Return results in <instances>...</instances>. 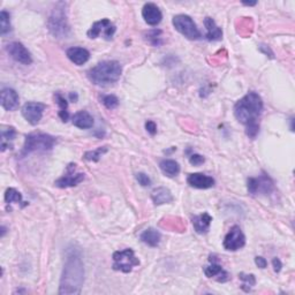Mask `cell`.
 I'll return each mask as SVG.
<instances>
[{
	"label": "cell",
	"mask_w": 295,
	"mask_h": 295,
	"mask_svg": "<svg viewBox=\"0 0 295 295\" xmlns=\"http://www.w3.org/2000/svg\"><path fill=\"white\" fill-rule=\"evenodd\" d=\"M84 282V264L81 255L72 252L66 258L59 285L60 295H76L81 293Z\"/></svg>",
	"instance_id": "obj_1"
},
{
	"label": "cell",
	"mask_w": 295,
	"mask_h": 295,
	"mask_svg": "<svg viewBox=\"0 0 295 295\" xmlns=\"http://www.w3.org/2000/svg\"><path fill=\"white\" fill-rule=\"evenodd\" d=\"M263 111V100L256 92H248L247 95L235 104L234 115L241 124L249 126L252 124H258L257 119Z\"/></svg>",
	"instance_id": "obj_2"
},
{
	"label": "cell",
	"mask_w": 295,
	"mask_h": 295,
	"mask_svg": "<svg viewBox=\"0 0 295 295\" xmlns=\"http://www.w3.org/2000/svg\"><path fill=\"white\" fill-rule=\"evenodd\" d=\"M123 67L115 60H106L102 62L91 70L88 71V79L96 86L108 87L118 82L120 79Z\"/></svg>",
	"instance_id": "obj_3"
},
{
	"label": "cell",
	"mask_w": 295,
	"mask_h": 295,
	"mask_svg": "<svg viewBox=\"0 0 295 295\" xmlns=\"http://www.w3.org/2000/svg\"><path fill=\"white\" fill-rule=\"evenodd\" d=\"M56 142L53 136L44 134V133H32L26 136L21 151V156H27L32 152H45L52 150Z\"/></svg>",
	"instance_id": "obj_4"
},
{
	"label": "cell",
	"mask_w": 295,
	"mask_h": 295,
	"mask_svg": "<svg viewBox=\"0 0 295 295\" xmlns=\"http://www.w3.org/2000/svg\"><path fill=\"white\" fill-rule=\"evenodd\" d=\"M48 30L56 38H66L70 34L66 14V4L59 3L48 18Z\"/></svg>",
	"instance_id": "obj_5"
},
{
	"label": "cell",
	"mask_w": 295,
	"mask_h": 295,
	"mask_svg": "<svg viewBox=\"0 0 295 295\" xmlns=\"http://www.w3.org/2000/svg\"><path fill=\"white\" fill-rule=\"evenodd\" d=\"M113 265L112 268L115 271H121L125 273L132 272L134 266L140 265L139 258L135 256L134 250L128 248L125 250H120V252L113 253Z\"/></svg>",
	"instance_id": "obj_6"
},
{
	"label": "cell",
	"mask_w": 295,
	"mask_h": 295,
	"mask_svg": "<svg viewBox=\"0 0 295 295\" xmlns=\"http://www.w3.org/2000/svg\"><path fill=\"white\" fill-rule=\"evenodd\" d=\"M173 26H174L175 30L180 32L181 35H184L186 38L196 40L201 38V32L197 28L196 23L194 22V20L189 15L179 14L175 15L173 18Z\"/></svg>",
	"instance_id": "obj_7"
},
{
	"label": "cell",
	"mask_w": 295,
	"mask_h": 295,
	"mask_svg": "<svg viewBox=\"0 0 295 295\" xmlns=\"http://www.w3.org/2000/svg\"><path fill=\"white\" fill-rule=\"evenodd\" d=\"M247 188L249 194H252V195H258V194L269 195L274 191V184L271 178L263 173L257 178H249L247 181Z\"/></svg>",
	"instance_id": "obj_8"
},
{
	"label": "cell",
	"mask_w": 295,
	"mask_h": 295,
	"mask_svg": "<svg viewBox=\"0 0 295 295\" xmlns=\"http://www.w3.org/2000/svg\"><path fill=\"white\" fill-rule=\"evenodd\" d=\"M116 30L115 26H113L108 19H103L100 21H97L92 24L90 29L88 30L87 35L89 38L95 39L100 36H104L106 40H111L113 38V35Z\"/></svg>",
	"instance_id": "obj_9"
},
{
	"label": "cell",
	"mask_w": 295,
	"mask_h": 295,
	"mask_svg": "<svg viewBox=\"0 0 295 295\" xmlns=\"http://www.w3.org/2000/svg\"><path fill=\"white\" fill-rule=\"evenodd\" d=\"M223 245L224 248L228 252H237V250L245 247L246 237L240 226L235 225L229 229V232L226 234Z\"/></svg>",
	"instance_id": "obj_10"
},
{
	"label": "cell",
	"mask_w": 295,
	"mask_h": 295,
	"mask_svg": "<svg viewBox=\"0 0 295 295\" xmlns=\"http://www.w3.org/2000/svg\"><path fill=\"white\" fill-rule=\"evenodd\" d=\"M46 105L36 102H28L23 105L22 107V115L24 116L28 123L32 126L37 125L42 120L43 113L45 111Z\"/></svg>",
	"instance_id": "obj_11"
},
{
	"label": "cell",
	"mask_w": 295,
	"mask_h": 295,
	"mask_svg": "<svg viewBox=\"0 0 295 295\" xmlns=\"http://www.w3.org/2000/svg\"><path fill=\"white\" fill-rule=\"evenodd\" d=\"M6 51L15 62L22 65H30L32 63V56L28 48L19 42H12L6 45Z\"/></svg>",
	"instance_id": "obj_12"
},
{
	"label": "cell",
	"mask_w": 295,
	"mask_h": 295,
	"mask_svg": "<svg viewBox=\"0 0 295 295\" xmlns=\"http://www.w3.org/2000/svg\"><path fill=\"white\" fill-rule=\"evenodd\" d=\"M75 164H70L67 167V174L59 178L55 181L54 185L59 188H70L75 187L84 180V173H76L75 172Z\"/></svg>",
	"instance_id": "obj_13"
},
{
	"label": "cell",
	"mask_w": 295,
	"mask_h": 295,
	"mask_svg": "<svg viewBox=\"0 0 295 295\" xmlns=\"http://www.w3.org/2000/svg\"><path fill=\"white\" fill-rule=\"evenodd\" d=\"M142 16L145 23H148L149 26H157L163 19V14H161L159 7L153 3L145 4L142 8Z\"/></svg>",
	"instance_id": "obj_14"
},
{
	"label": "cell",
	"mask_w": 295,
	"mask_h": 295,
	"mask_svg": "<svg viewBox=\"0 0 295 295\" xmlns=\"http://www.w3.org/2000/svg\"><path fill=\"white\" fill-rule=\"evenodd\" d=\"M187 183L193 188L209 189L215 186V179L212 176L205 175L203 173H193L187 178Z\"/></svg>",
	"instance_id": "obj_15"
},
{
	"label": "cell",
	"mask_w": 295,
	"mask_h": 295,
	"mask_svg": "<svg viewBox=\"0 0 295 295\" xmlns=\"http://www.w3.org/2000/svg\"><path fill=\"white\" fill-rule=\"evenodd\" d=\"M20 98L14 89L5 88L2 91V106L6 111H14L19 107Z\"/></svg>",
	"instance_id": "obj_16"
},
{
	"label": "cell",
	"mask_w": 295,
	"mask_h": 295,
	"mask_svg": "<svg viewBox=\"0 0 295 295\" xmlns=\"http://www.w3.org/2000/svg\"><path fill=\"white\" fill-rule=\"evenodd\" d=\"M209 261L211 262V264L208 265V266H205V268H204L205 276H207L208 278L219 276V278L217 279L219 282H225V281L229 280V274L226 271H224L223 268H221V265L218 264L216 260H212V257L210 256Z\"/></svg>",
	"instance_id": "obj_17"
},
{
	"label": "cell",
	"mask_w": 295,
	"mask_h": 295,
	"mask_svg": "<svg viewBox=\"0 0 295 295\" xmlns=\"http://www.w3.org/2000/svg\"><path fill=\"white\" fill-rule=\"evenodd\" d=\"M66 54L68 56V59H70L72 63L78 65V66H82V65L86 64L88 60L90 59V53H89V51L83 47L68 48Z\"/></svg>",
	"instance_id": "obj_18"
},
{
	"label": "cell",
	"mask_w": 295,
	"mask_h": 295,
	"mask_svg": "<svg viewBox=\"0 0 295 295\" xmlns=\"http://www.w3.org/2000/svg\"><path fill=\"white\" fill-rule=\"evenodd\" d=\"M151 199L155 205H163L172 203L174 197H173L172 193L169 192V189L165 187H158L151 193Z\"/></svg>",
	"instance_id": "obj_19"
},
{
	"label": "cell",
	"mask_w": 295,
	"mask_h": 295,
	"mask_svg": "<svg viewBox=\"0 0 295 295\" xmlns=\"http://www.w3.org/2000/svg\"><path fill=\"white\" fill-rule=\"evenodd\" d=\"M72 123L75 127L80 129H90L94 126V118L90 113L87 111H80L75 113L74 116H73Z\"/></svg>",
	"instance_id": "obj_20"
},
{
	"label": "cell",
	"mask_w": 295,
	"mask_h": 295,
	"mask_svg": "<svg viewBox=\"0 0 295 295\" xmlns=\"http://www.w3.org/2000/svg\"><path fill=\"white\" fill-rule=\"evenodd\" d=\"M212 217L209 215L208 212L202 213L200 216L193 217V226L194 229L199 234H205L210 228V225H211Z\"/></svg>",
	"instance_id": "obj_21"
},
{
	"label": "cell",
	"mask_w": 295,
	"mask_h": 295,
	"mask_svg": "<svg viewBox=\"0 0 295 295\" xmlns=\"http://www.w3.org/2000/svg\"><path fill=\"white\" fill-rule=\"evenodd\" d=\"M204 26L207 28V37L210 42H215V40H220L223 38V30L216 24L211 18H205L204 20Z\"/></svg>",
	"instance_id": "obj_22"
},
{
	"label": "cell",
	"mask_w": 295,
	"mask_h": 295,
	"mask_svg": "<svg viewBox=\"0 0 295 295\" xmlns=\"http://www.w3.org/2000/svg\"><path fill=\"white\" fill-rule=\"evenodd\" d=\"M140 239L143 244L150 246V247H157L160 242L161 234L157 231V229L150 227V228L145 229V231L141 234Z\"/></svg>",
	"instance_id": "obj_23"
},
{
	"label": "cell",
	"mask_w": 295,
	"mask_h": 295,
	"mask_svg": "<svg viewBox=\"0 0 295 295\" xmlns=\"http://www.w3.org/2000/svg\"><path fill=\"white\" fill-rule=\"evenodd\" d=\"M159 167L165 175L169 178L176 176L180 173V165L173 159H164L159 163Z\"/></svg>",
	"instance_id": "obj_24"
},
{
	"label": "cell",
	"mask_w": 295,
	"mask_h": 295,
	"mask_svg": "<svg viewBox=\"0 0 295 295\" xmlns=\"http://www.w3.org/2000/svg\"><path fill=\"white\" fill-rule=\"evenodd\" d=\"M54 99L56 104L59 106V118L62 119L63 123H67L68 119H70V112H68V102L65 99L62 94L59 92H55L54 94Z\"/></svg>",
	"instance_id": "obj_25"
},
{
	"label": "cell",
	"mask_w": 295,
	"mask_h": 295,
	"mask_svg": "<svg viewBox=\"0 0 295 295\" xmlns=\"http://www.w3.org/2000/svg\"><path fill=\"white\" fill-rule=\"evenodd\" d=\"M16 135L15 128L13 127H3L2 129V151L4 152L7 148L12 149L13 145H12V141L14 140Z\"/></svg>",
	"instance_id": "obj_26"
},
{
	"label": "cell",
	"mask_w": 295,
	"mask_h": 295,
	"mask_svg": "<svg viewBox=\"0 0 295 295\" xmlns=\"http://www.w3.org/2000/svg\"><path fill=\"white\" fill-rule=\"evenodd\" d=\"M107 147H100V148H97L96 150H91V151H87L84 153V159L88 160V161H98L100 159V157H102L104 153L107 152Z\"/></svg>",
	"instance_id": "obj_27"
},
{
	"label": "cell",
	"mask_w": 295,
	"mask_h": 295,
	"mask_svg": "<svg viewBox=\"0 0 295 295\" xmlns=\"http://www.w3.org/2000/svg\"><path fill=\"white\" fill-rule=\"evenodd\" d=\"M0 32L2 35H6L7 32H10L12 27H11V16L7 13L6 11H2L0 13Z\"/></svg>",
	"instance_id": "obj_28"
},
{
	"label": "cell",
	"mask_w": 295,
	"mask_h": 295,
	"mask_svg": "<svg viewBox=\"0 0 295 295\" xmlns=\"http://www.w3.org/2000/svg\"><path fill=\"white\" fill-rule=\"evenodd\" d=\"M5 202L8 204L11 203H21L22 195L21 193L14 188H8L5 193Z\"/></svg>",
	"instance_id": "obj_29"
},
{
	"label": "cell",
	"mask_w": 295,
	"mask_h": 295,
	"mask_svg": "<svg viewBox=\"0 0 295 295\" xmlns=\"http://www.w3.org/2000/svg\"><path fill=\"white\" fill-rule=\"evenodd\" d=\"M102 103L108 110H114L115 107H118L119 99L114 95H106L102 97Z\"/></svg>",
	"instance_id": "obj_30"
},
{
	"label": "cell",
	"mask_w": 295,
	"mask_h": 295,
	"mask_svg": "<svg viewBox=\"0 0 295 295\" xmlns=\"http://www.w3.org/2000/svg\"><path fill=\"white\" fill-rule=\"evenodd\" d=\"M239 278L244 281V284H242V289L244 290H246V287H248V290H250V287H252V286L256 285V278L254 274L240 273Z\"/></svg>",
	"instance_id": "obj_31"
},
{
	"label": "cell",
	"mask_w": 295,
	"mask_h": 295,
	"mask_svg": "<svg viewBox=\"0 0 295 295\" xmlns=\"http://www.w3.org/2000/svg\"><path fill=\"white\" fill-rule=\"evenodd\" d=\"M161 30L158 29H155V30H151L148 32V40L150 42L153 46H159L163 44V40H161Z\"/></svg>",
	"instance_id": "obj_32"
},
{
	"label": "cell",
	"mask_w": 295,
	"mask_h": 295,
	"mask_svg": "<svg viewBox=\"0 0 295 295\" xmlns=\"http://www.w3.org/2000/svg\"><path fill=\"white\" fill-rule=\"evenodd\" d=\"M136 180L137 183H139L141 186H143V187H149V186L151 185V179L149 178L145 173H137L136 174Z\"/></svg>",
	"instance_id": "obj_33"
},
{
	"label": "cell",
	"mask_w": 295,
	"mask_h": 295,
	"mask_svg": "<svg viewBox=\"0 0 295 295\" xmlns=\"http://www.w3.org/2000/svg\"><path fill=\"white\" fill-rule=\"evenodd\" d=\"M205 161L204 157L199 155V153H193V155L189 157V163H191L193 166H200Z\"/></svg>",
	"instance_id": "obj_34"
},
{
	"label": "cell",
	"mask_w": 295,
	"mask_h": 295,
	"mask_svg": "<svg viewBox=\"0 0 295 295\" xmlns=\"http://www.w3.org/2000/svg\"><path fill=\"white\" fill-rule=\"evenodd\" d=\"M145 129H147V132L150 135H155L157 133V125L155 121H151V120L147 121V123H145Z\"/></svg>",
	"instance_id": "obj_35"
},
{
	"label": "cell",
	"mask_w": 295,
	"mask_h": 295,
	"mask_svg": "<svg viewBox=\"0 0 295 295\" xmlns=\"http://www.w3.org/2000/svg\"><path fill=\"white\" fill-rule=\"evenodd\" d=\"M255 263L260 269H265L266 266H268V262H266L265 258L262 257V256L255 257Z\"/></svg>",
	"instance_id": "obj_36"
},
{
	"label": "cell",
	"mask_w": 295,
	"mask_h": 295,
	"mask_svg": "<svg viewBox=\"0 0 295 295\" xmlns=\"http://www.w3.org/2000/svg\"><path fill=\"white\" fill-rule=\"evenodd\" d=\"M272 264H273L274 271H276V272H280V270L282 268V264H281V262H280L279 258L274 257L273 261H272Z\"/></svg>",
	"instance_id": "obj_37"
},
{
	"label": "cell",
	"mask_w": 295,
	"mask_h": 295,
	"mask_svg": "<svg viewBox=\"0 0 295 295\" xmlns=\"http://www.w3.org/2000/svg\"><path fill=\"white\" fill-rule=\"evenodd\" d=\"M70 98H71L72 102L75 103L76 100H78V95H76L75 92H74V94H73V92H71V94H70Z\"/></svg>",
	"instance_id": "obj_38"
},
{
	"label": "cell",
	"mask_w": 295,
	"mask_h": 295,
	"mask_svg": "<svg viewBox=\"0 0 295 295\" xmlns=\"http://www.w3.org/2000/svg\"><path fill=\"white\" fill-rule=\"evenodd\" d=\"M242 4H244V5H246V6H255L257 3H256V2H253V3H245V2H244Z\"/></svg>",
	"instance_id": "obj_39"
},
{
	"label": "cell",
	"mask_w": 295,
	"mask_h": 295,
	"mask_svg": "<svg viewBox=\"0 0 295 295\" xmlns=\"http://www.w3.org/2000/svg\"><path fill=\"white\" fill-rule=\"evenodd\" d=\"M5 233H6V228H5V226H3L2 227V238L5 235Z\"/></svg>",
	"instance_id": "obj_40"
}]
</instances>
